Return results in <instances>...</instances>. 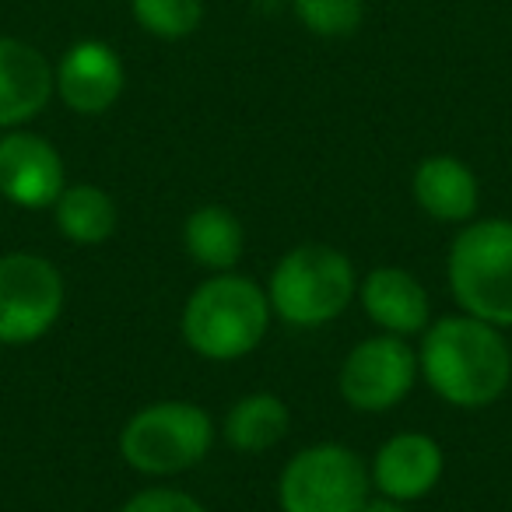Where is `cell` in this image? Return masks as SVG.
Segmentation results:
<instances>
[{
	"mask_svg": "<svg viewBox=\"0 0 512 512\" xmlns=\"http://www.w3.org/2000/svg\"><path fill=\"white\" fill-rule=\"evenodd\" d=\"M425 383L446 404L477 411L491 407L512 383V351L502 327L477 316H442L428 323L418 348Z\"/></svg>",
	"mask_w": 512,
	"mask_h": 512,
	"instance_id": "obj_1",
	"label": "cell"
},
{
	"mask_svg": "<svg viewBox=\"0 0 512 512\" xmlns=\"http://www.w3.org/2000/svg\"><path fill=\"white\" fill-rule=\"evenodd\" d=\"M271 316L267 288L235 271L214 274L186 299L183 341L207 362H239L260 348Z\"/></svg>",
	"mask_w": 512,
	"mask_h": 512,
	"instance_id": "obj_2",
	"label": "cell"
},
{
	"mask_svg": "<svg viewBox=\"0 0 512 512\" xmlns=\"http://www.w3.org/2000/svg\"><path fill=\"white\" fill-rule=\"evenodd\" d=\"M358 295V278L351 260L334 246L309 242L295 246L278 260L267 285L271 309L288 327L313 330L327 327L348 309V302Z\"/></svg>",
	"mask_w": 512,
	"mask_h": 512,
	"instance_id": "obj_3",
	"label": "cell"
},
{
	"mask_svg": "<svg viewBox=\"0 0 512 512\" xmlns=\"http://www.w3.org/2000/svg\"><path fill=\"white\" fill-rule=\"evenodd\" d=\"M449 288L467 316L512 327V221L484 218L449 246Z\"/></svg>",
	"mask_w": 512,
	"mask_h": 512,
	"instance_id": "obj_4",
	"label": "cell"
},
{
	"mask_svg": "<svg viewBox=\"0 0 512 512\" xmlns=\"http://www.w3.org/2000/svg\"><path fill=\"white\" fill-rule=\"evenodd\" d=\"M211 442V414L190 400H155L123 425L120 453L137 474L169 477L197 467Z\"/></svg>",
	"mask_w": 512,
	"mask_h": 512,
	"instance_id": "obj_5",
	"label": "cell"
},
{
	"mask_svg": "<svg viewBox=\"0 0 512 512\" xmlns=\"http://www.w3.org/2000/svg\"><path fill=\"white\" fill-rule=\"evenodd\" d=\"M369 467L341 442L306 446L278 477L281 512H358L369 502Z\"/></svg>",
	"mask_w": 512,
	"mask_h": 512,
	"instance_id": "obj_6",
	"label": "cell"
},
{
	"mask_svg": "<svg viewBox=\"0 0 512 512\" xmlns=\"http://www.w3.org/2000/svg\"><path fill=\"white\" fill-rule=\"evenodd\" d=\"M64 313V278L39 253L0 256V344H29L50 334Z\"/></svg>",
	"mask_w": 512,
	"mask_h": 512,
	"instance_id": "obj_7",
	"label": "cell"
},
{
	"mask_svg": "<svg viewBox=\"0 0 512 512\" xmlns=\"http://www.w3.org/2000/svg\"><path fill=\"white\" fill-rule=\"evenodd\" d=\"M418 376V351L404 337L379 334L369 341H358L348 351L337 386H341V397L348 407L362 414H383L414 390Z\"/></svg>",
	"mask_w": 512,
	"mask_h": 512,
	"instance_id": "obj_8",
	"label": "cell"
},
{
	"mask_svg": "<svg viewBox=\"0 0 512 512\" xmlns=\"http://www.w3.org/2000/svg\"><path fill=\"white\" fill-rule=\"evenodd\" d=\"M127 71L120 53L102 39H81L53 67V92L71 113L102 116L120 102Z\"/></svg>",
	"mask_w": 512,
	"mask_h": 512,
	"instance_id": "obj_9",
	"label": "cell"
},
{
	"mask_svg": "<svg viewBox=\"0 0 512 512\" xmlns=\"http://www.w3.org/2000/svg\"><path fill=\"white\" fill-rule=\"evenodd\" d=\"M64 186V158L46 137L18 127L0 137V197L18 207H53Z\"/></svg>",
	"mask_w": 512,
	"mask_h": 512,
	"instance_id": "obj_10",
	"label": "cell"
},
{
	"mask_svg": "<svg viewBox=\"0 0 512 512\" xmlns=\"http://www.w3.org/2000/svg\"><path fill=\"white\" fill-rule=\"evenodd\" d=\"M442 467H446V456H442L439 442L432 435L397 432L372 456L369 477L379 495L397 498V502H414L439 484Z\"/></svg>",
	"mask_w": 512,
	"mask_h": 512,
	"instance_id": "obj_11",
	"label": "cell"
},
{
	"mask_svg": "<svg viewBox=\"0 0 512 512\" xmlns=\"http://www.w3.org/2000/svg\"><path fill=\"white\" fill-rule=\"evenodd\" d=\"M53 64L32 43L0 36V130L29 123L53 99Z\"/></svg>",
	"mask_w": 512,
	"mask_h": 512,
	"instance_id": "obj_12",
	"label": "cell"
},
{
	"mask_svg": "<svg viewBox=\"0 0 512 512\" xmlns=\"http://www.w3.org/2000/svg\"><path fill=\"white\" fill-rule=\"evenodd\" d=\"M358 299H362L369 320L383 334H425L428 295L421 288V281L404 267H376V271H369L362 285H358Z\"/></svg>",
	"mask_w": 512,
	"mask_h": 512,
	"instance_id": "obj_13",
	"label": "cell"
},
{
	"mask_svg": "<svg viewBox=\"0 0 512 512\" xmlns=\"http://www.w3.org/2000/svg\"><path fill=\"white\" fill-rule=\"evenodd\" d=\"M414 204L435 221H470L477 214V200H481V186L470 165H463L453 155H432L418 162L411 179Z\"/></svg>",
	"mask_w": 512,
	"mask_h": 512,
	"instance_id": "obj_14",
	"label": "cell"
},
{
	"mask_svg": "<svg viewBox=\"0 0 512 512\" xmlns=\"http://www.w3.org/2000/svg\"><path fill=\"white\" fill-rule=\"evenodd\" d=\"M183 246L193 264H200L211 274H228L242 260L246 249V232L242 221L228 207L204 204L186 218L183 225Z\"/></svg>",
	"mask_w": 512,
	"mask_h": 512,
	"instance_id": "obj_15",
	"label": "cell"
},
{
	"mask_svg": "<svg viewBox=\"0 0 512 512\" xmlns=\"http://www.w3.org/2000/svg\"><path fill=\"white\" fill-rule=\"evenodd\" d=\"M53 218H57L64 239L74 242V246H102V242L113 239L116 225H120L116 200L102 186L92 183L64 186V193L53 204Z\"/></svg>",
	"mask_w": 512,
	"mask_h": 512,
	"instance_id": "obj_16",
	"label": "cell"
},
{
	"mask_svg": "<svg viewBox=\"0 0 512 512\" xmlns=\"http://www.w3.org/2000/svg\"><path fill=\"white\" fill-rule=\"evenodd\" d=\"M288 407L278 393H246L225 414V439L239 453H267L288 435Z\"/></svg>",
	"mask_w": 512,
	"mask_h": 512,
	"instance_id": "obj_17",
	"label": "cell"
},
{
	"mask_svg": "<svg viewBox=\"0 0 512 512\" xmlns=\"http://www.w3.org/2000/svg\"><path fill=\"white\" fill-rule=\"evenodd\" d=\"M130 15L155 39H186L204 22V0H130Z\"/></svg>",
	"mask_w": 512,
	"mask_h": 512,
	"instance_id": "obj_18",
	"label": "cell"
},
{
	"mask_svg": "<svg viewBox=\"0 0 512 512\" xmlns=\"http://www.w3.org/2000/svg\"><path fill=\"white\" fill-rule=\"evenodd\" d=\"M292 11L320 39H348L365 22V0H292Z\"/></svg>",
	"mask_w": 512,
	"mask_h": 512,
	"instance_id": "obj_19",
	"label": "cell"
},
{
	"mask_svg": "<svg viewBox=\"0 0 512 512\" xmlns=\"http://www.w3.org/2000/svg\"><path fill=\"white\" fill-rule=\"evenodd\" d=\"M120 512H207L193 495L176 488H144L123 502Z\"/></svg>",
	"mask_w": 512,
	"mask_h": 512,
	"instance_id": "obj_20",
	"label": "cell"
},
{
	"mask_svg": "<svg viewBox=\"0 0 512 512\" xmlns=\"http://www.w3.org/2000/svg\"><path fill=\"white\" fill-rule=\"evenodd\" d=\"M358 512H407V502H397V498H386V495H376L362 505Z\"/></svg>",
	"mask_w": 512,
	"mask_h": 512,
	"instance_id": "obj_21",
	"label": "cell"
},
{
	"mask_svg": "<svg viewBox=\"0 0 512 512\" xmlns=\"http://www.w3.org/2000/svg\"><path fill=\"white\" fill-rule=\"evenodd\" d=\"M0 348H4V344H0Z\"/></svg>",
	"mask_w": 512,
	"mask_h": 512,
	"instance_id": "obj_22",
	"label": "cell"
}]
</instances>
